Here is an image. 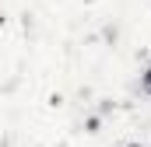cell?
Masks as SVG:
<instances>
[{
    "label": "cell",
    "mask_w": 151,
    "mask_h": 147,
    "mask_svg": "<svg viewBox=\"0 0 151 147\" xmlns=\"http://www.w3.org/2000/svg\"><path fill=\"white\" fill-rule=\"evenodd\" d=\"M127 147H144V144H127Z\"/></svg>",
    "instance_id": "obj_2"
},
{
    "label": "cell",
    "mask_w": 151,
    "mask_h": 147,
    "mask_svg": "<svg viewBox=\"0 0 151 147\" xmlns=\"http://www.w3.org/2000/svg\"><path fill=\"white\" fill-rule=\"evenodd\" d=\"M141 88H144V95H151V63L144 67V74H141Z\"/></svg>",
    "instance_id": "obj_1"
}]
</instances>
